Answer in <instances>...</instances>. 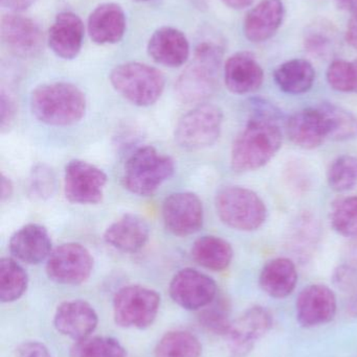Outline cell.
<instances>
[{
    "mask_svg": "<svg viewBox=\"0 0 357 357\" xmlns=\"http://www.w3.org/2000/svg\"><path fill=\"white\" fill-rule=\"evenodd\" d=\"M0 33L4 45L15 56L35 58L43 50L45 37L39 23L19 13H8L2 17Z\"/></svg>",
    "mask_w": 357,
    "mask_h": 357,
    "instance_id": "cell-10",
    "label": "cell"
},
{
    "mask_svg": "<svg viewBox=\"0 0 357 357\" xmlns=\"http://www.w3.org/2000/svg\"><path fill=\"white\" fill-rule=\"evenodd\" d=\"M326 137L335 142H348L357 138V116L343 107L333 102H322L316 107Z\"/></svg>",
    "mask_w": 357,
    "mask_h": 357,
    "instance_id": "cell-28",
    "label": "cell"
},
{
    "mask_svg": "<svg viewBox=\"0 0 357 357\" xmlns=\"http://www.w3.org/2000/svg\"><path fill=\"white\" fill-rule=\"evenodd\" d=\"M337 302L333 289L326 285L305 287L297 299V320L306 328L327 324L335 319Z\"/></svg>",
    "mask_w": 357,
    "mask_h": 357,
    "instance_id": "cell-15",
    "label": "cell"
},
{
    "mask_svg": "<svg viewBox=\"0 0 357 357\" xmlns=\"http://www.w3.org/2000/svg\"><path fill=\"white\" fill-rule=\"evenodd\" d=\"M280 119L251 115L234 142L231 165L236 173L257 171L268 165L282 146Z\"/></svg>",
    "mask_w": 357,
    "mask_h": 357,
    "instance_id": "cell-1",
    "label": "cell"
},
{
    "mask_svg": "<svg viewBox=\"0 0 357 357\" xmlns=\"http://www.w3.org/2000/svg\"><path fill=\"white\" fill-rule=\"evenodd\" d=\"M327 182L337 192L354 189L357 185V157L352 155L337 157L327 172Z\"/></svg>",
    "mask_w": 357,
    "mask_h": 357,
    "instance_id": "cell-34",
    "label": "cell"
},
{
    "mask_svg": "<svg viewBox=\"0 0 357 357\" xmlns=\"http://www.w3.org/2000/svg\"><path fill=\"white\" fill-rule=\"evenodd\" d=\"M224 114L217 106L201 104L178 121L175 140L186 150H203L213 146L221 133Z\"/></svg>",
    "mask_w": 357,
    "mask_h": 357,
    "instance_id": "cell-8",
    "label": "cell"
},
{
    "mask_svg": "<svg viewBox=\"0 0 357 357\" xmlns=\"http://www.w3.org/2000/svg\"><path fill=\"white\" fill-rule=\"evenodd\" d=\"M352 62H354V69H356V93H357V59H356V60L352 61Z\"/></svg>",
    "mask_w": 357,
    "mask_h": 357,
    "instance_id": "cell-48",
    "label": "cell"
},
{
    "mask_svg": "<svg viewBox=\"0 0 357 357\" xmlns=\"http://www.w3.org/2000/svg\"><path fill=\"white\" fill-rule=\"evenodd\" d=\"M31 110L41 123L65 127L83 119L86 98L83 92L73 84H43L31 92Z\"/></svg>",
    "mask_w": 357,
    "mask_h": 357,
    "instance_id": "cell-2",
    "label": "cell"
},
{
    "mask_svg": "<svg viewBox=\"0 0 357 357\" xmlns=\"http://www.w3.org/2000/svg\"><path fill=\"white\" fill-rule=\"evenodd\" d=\"M347 314H349L352 318H357V291L354 294L349 301H348Z\"/></svg>",
    "mask_w": 357,
    "mask_h": 357,
    "instance_id": "cell-46",
    "label": "cell"
},
{
    "mask_svg": "<svg viewBox=\"0 0 357 357\" xmlns=\"http://www.w3.org/2000/svg\"><path fill=\"white\" fill-rule=\"evenodd\" d=\"M84 33L85 27L83 21L77 14L73 12L60 13L48 29V46L59 58L73 60L81 52Z\"/></svg>",
    "mask_w": 357,
    "mask_h": 357,
    "instance_id": "cell-17",
    "label": "cell"
},
{
    "mask_svg": "<svg viewBox=\"0 0 357 357\" xmlns=\"http://www.w3.org/2000/svg\"><path fill=\"white\" fill-rule=\"evenodd\" d=\"M335 2L342 10L354 12L357 8V0H335Z\"/></svg>",
    "mask_w": 357,
    "mask_h": 357,
    "instance_id": "cell-45",
    "label": "cell"
},
{
    "mask_svg": "<svg viewBox=\"0 0 357 357\" xmlns=\"http://www.w3.org/2000/svg\"><path fill=\"white\" fill-rule=\"evenodd\" d=\"M174 161L161 154L153 146L138 149L126 161L124 185L138 195H153L166 181L173 176Z\"/></svg>",
    "mask_w": 357,
    "mask_h": 357,
    "instance_id": "cell-5",
    "label": "cell"
},
{
    "mask_svg": "<svg viewBox=\"0 0 357 357\" xmlns=\"http://www.w3.org/2000/svg\"><path fill=\"white\" fill-rule=\"evenodd\" d=\"M224 83L235 94L257 91L264 81V71L252 52H240L231 56L224 64Z\"/></svg>",
    "mask_w": 357,
    "mask_h": 357,
    "instance_id": "cell-19",
    "label": "cell"
},
{
    "mask_svg": "<svg viewBox=\"0 0 357 357\" xmlns=\"http://www.w3.org/2000/svg\"><path fill=\"white\" fill-rule=\"evenodd\" d=\"M286 133L291 142L303 150H314L327 139L318 108L303 109L291 115L286 121Z\"/></svg>",
    "mask_w": 357,
    "mask_h": 357,
    "instance_id": "cell-24",
    "label": "cell"
},
{
    "mask_svg": "<svg viewBox=\"0 0 357 357\" xmlns=\"http://www.w3.org/2000/svg\"><path fill=\"white\" fill-rule=\"evenodd\" d=\"M12 357H54L48 348L39 342H25L21 344Z\"/></svg>",
    "mask_w": 357,
    "mask_h": 357,
    "instance_id": "cell-40",
    "label": "cell"
},
{
    "mask_svg": "<svg viewBox=\"0 0 357 357\" xmlns=\"http://www.w3.org/2000/svg\"><path fill=\"white\" fill-rule=\"evenodd\" d=\"M345 39L351 47L357 50V8L352 12L346 29Z\"/></svg>",
    "mask_w": 357,
    "mask_h": 357,
    "instance_id": "cell-41",
    "label": "cell"
},
{
    "mask_svg": "<svg viewBox=\"0 0 357 357\" xmlns=\"http://www.w3.org/2000/svg\"><path fill=\"white\" fill-rule=\"evenodd\" d=\"M13 193V184L10 182V178L1 177V199L6 201V199H10V195Z\"/></svg>",
    "mask_w": 357,
    "mask_h": 357,
    "instance_id": "cell-44",
    "label": "cell"
},
{
    "mask_svg": "<svg viewBox=\"0 0 357 357\" xmlns=\"http://www.w3.org/2000/svg\"><path fill=\"white\" fill-rule=\"evenodd\" d=\"M110 83L115 91L138 107L155 104L165 89L163 73L148 64L128 62L115 67L110 73Z\"/></svg>",
    "mask_w": 357,
    "mask_h": 357,
    "instance_id": "cell-4",
    "label": "cell"
},
{
    "mask_svg": "<svg viewBox=\"0 0 357 357\" xmlns=\"http://www.w3.org/2000/svg\"><path fill=\"white\" fill-rule=\"evenodd\" d=\"M221 1L228 8H234V10H243V8L251 6L255 0H221Z\"/></svg>",
    "mask_w": 357,
    "mask_h": 357,
    "instance_id": "cell-43",
    "label": "cell"
},
{
    "mask_svg": "<svg viewBox=\"0 0 357 357\" xmlns=\"http://www.w3.org/2000/svg\"><path fill=\"white\" fill-rule=\"evenodd\" d=\"M275 82L285 93L303 94L309 91L316 79V70L309 61L293 59L275 70Z\"/></svg>",
    "mask_w": 357,
    "mask_h": 357,
    "instance_id": "cell-26",
    "label": "cell"
},
{
    "mask_svg": "<svg viewBox=\"0 0 357 357\" xmlns=\"http://www.w3.org/2000/svg\"><path fill=\"white\" fill-rule=\"evenodd\" d=\"M126 27L125 12L115 2L100 4L88 17V35L92 41L99 45L119 43L125 36Z\"/></svg>",
    "mask_w": 357,
    "mask_h": 357,
    "instance_id": "cell-20",
    "label": "cell"
},
{
    "mask_svg": "<svg viewBox=\"0 0 357 357\" xmlns=\"http://www.w3.org/2000/svg\"><path fill=\"white\" fill-rule=\"evenodd\" d=\"M298 282L295 262L286 257L270 260L260 273L259 284L262 291L276 299L289 297Z\"/></svg>",
    "mask_w": 357,
    "mask_h": 357,
    "instance_id": "cell-25",
    "label": "cell"
},
{
    "mask_svg": "<svg viewBox=\"0 0 357 357\" xmlns=\"http://www.w3.org/2000/svg\"><path fill=\"white\" fill-rule=\"evenodd\" d=\"M272 326L270 312L262 306L245 310L226 335L230 357H247Z\"/></svg>",
    "mask_w": 357,
    "mask_h": 357,
    "instance_id": "cell-12",
    "label": "cell"
},
{
    "mask_svg": "<svg viewBox=\"0 0 357 357\" xmlns=\"http://www.w3.org/2000/svg\"><path fill=\"white\" fill-rule=\"evenodd\" d=\"M134 1H138V2H147V1H150V0H134Z\"/></svg>",
    "mask_w": 357,
    "mask_h": 357,
    "instance_id": "cell-49",
    "label": "cell"
},
{
    "mask_svg": "<svg viewBox=\"0 0 357 357\" xmlns=\"http://www.w3.org/2000/svg\"><path fill=\"white\" fill-rule=\"evenodd\" d=\"M170 296L180 307L198 310L207 307L217 296L215 281L193 268L180 271L170 283Z\"/></svg>",
    "mask_w": 357,
    "mask_h": 357,
    "instance_id": "cell-13",
    "label": "cell"
},
{
    "mask_svg": "<svg viewBox=\"0 0 357 357\" xmlns=\"http://www.w3.org/2000/svg\"><path fill=\"white\" fill-rule=\"evenodd\" d=\"M216 210L226 226L243 232L257 230L268 218L263 199L255 191L240 186L222 189L216 197Z\"/></svg>",
    "mask_w": 357,
    "mask_h": 357,
    "instance_id": "cell-6",
    "label": "cell"
},
{
    "mask_svg": "<svg viewBox=\"0 0 357 357\" xmlns=\"http://www.w3.org/2000/svg\"><path fill=\"white\" fill-rule=\"evenodd\" d=\"M193 259L203 268L221 272L228 268L234 256L230 243L217 236L201 237L192 248Z\"/></svg>",
    "mask_w": 357,
    "mask_h": 357,
    "instance_id": "cell-27",
    "label": "cell"
},
{
    "mask_svg": "<svg viewBox=\"0 0 357 357\" xmlns=\"http://www.w3.org/2000/svg\"><path fill=\"white\" fill-rule=\"evenodd\" d=\"M147 52L154 62L166 67L182 66L190 56L186 35L172 26L159 27L149 39Z\"/></svg>",
    "mask_w": 357,
    "mask_h": 357,
    "instance_id": "cell-18",
    "label": "cell"
},
{
    "mask_svg": "<svg viewBox=\"0 0 357 357\" xmlns=\"http://www.w3.org/2000/svg\"><path fill=\"white\" fill-rule=\"evenodd\" d=\"M327 82L335 91L343 93H356V75L354 62L333 60L327 69Z\"/></svg>",
    "mask_w": 357,
    "mask_h": 357,
    "instance_id": "cell-35",
    "label": "cell"
},
{
    "mask_svg": "<svg viewBox=\"0 0 357 357\" xmlns=\"http://www.w3.org/2000/svg\"><path fill=\"white\" fill-rule=\"evenodd\" d=\"M224 58V47L215 41H203L195 50L194 58L178 77L175 91L187 104H197L215 92Z\"/></svg>",
    "mask_w": 357,
    "mask_h": 357,
    "instance_id": "cell-3",
    "label": "cell"
},
{
    "mask_svg": "<svg viewBox=\"0 0 357 357\" xmlns=\"http://www.w3.org/2000/svg\"><path fill=\"white\" fill-rule=\"evenodd\" d=\"M213 302L201 312L199 321L207 331L215 335L226 337L233 322L228 318V312L226 306L222 303L213 305Z\"/></svg>",
    "mask_w": 357,
    "mask_h": 357,
    "instance_id": "cell-37",
    "label": "cell"
},
{
    "mask_svg": "<svg viewBox=\"0 0 357 357\" xmlns=\"http://www.w3.org/2000/svg\"><path fill=\"white\" fill-rule=\"evenodd\" d=\"M330 224L345 237H357V195L340 197L330 209Z\"/></svg>",
    "mask_w": 357,
    "mask_h": 357,
    "instance_id": "cell-32",
    "label": "cell"
},
{
    "mask_svg": "<svg viewBox=\"0 0 357 357\" xmlns=\"http://www.w3.org/2000/svg\"><path fill=\"white\" fill-rule=\"evenodd\" d=\"M29 277L24 268L13 258L0 260V301L12 303L27 291Z\"/></svg>",
    "mask_w": 357,
    "mask_h": 357,
    "instance_id": "cell-29",
    "label": "cell"
},
{
    "mask_svg": "<svg viewBox=\"0 0 357 357\" xmlns=\"http://www.w3.org/2000/svg\"><path fill=\"white\" fill-rule=\"evenodd\" d=\"M337 45L335 31L330 23L321 21L310 25L304 35V47L316 58H328Z\"/></svg>",
    "mask_w": 357,
    "mask_h": 357,
    "instance_id": "cell-31",
    "label": "cell"
},
{
    "mask_svg": "<svg viewBox=\"0 0 357 357\" xmlns=\"http://www.w3.org/2000/svg\"><path fill=\"white\" fill-rule=\"evenodd\" d=\"M56 190V176L54 171L45 165L34 167L29 176V197L35 201L50 199Z\"/></svg>",
    "mask_w": 357,
    "mask_h": 357,
    "instance_id": "cell-36",
    "label": "cell"
},
{
    "mask_svg": "<svg viewBox=\"0 0 357 357\" xmlns=\"http://www.w3.org/2000/svg\"><path fill=\"white\" fill-rule=\"evenodd\" d=\"M284 15L282 0H261L245 16L243 22L245 38L253 43L268 41L280 29Z\"/></svg>",
    "mask_w": 357,
    "mask_h": 357,
    "instance_id": "cell-21",
    "label": "cell"
},
{
    "mask_svg": "<svg viewBox=\"0 0 357 357\" xmlns=\"http://www.w3.org/2000/svg\"><path fill=\"white\" fill-rule=\"evenodd\" d=\"M106 183V174L86 161L71 160L65 167L64 193L71 203H100Z\"/></svg>",
    "mask_w": 357,
    "mask_h": 357,
    "instance_id": "cell-11",
    "label": "cell"
},
{
    "mask_svg": "<svg viewBox=\"0 0 357 357\" xmlns=\"http://www.w3.org/2000/svg\"><path fill=\"white\" fill-rule=\"evenodd\" d=\"M191 1H192V3L194 4L196 8H207V0H191Z\"/></svg>",
    "mask_w": 357,
    "mask_h": 357,
    "instance_id": "cell-47",
    "label": "cell"
},
{
    "mask_svg": "<svg viewBox=\"0 0 357 357\" xmlns=\"http://www.w3.org/2000/svg\"><path fill=\"white\" fill-rule=\"evenodd\" d=\"M37 2V0H1V6L10 13H21L27 10Z\"/></svg>",
    "mask_w": 357,
    "mask_h": 357,
    "instance_id": "cell-42",
    "label": "cell"
},
{
    "mask_svg": "<svg viewBox=\"0 0 357 357\" xmlns=\"http://www.w3.org/2000/svg\"><path fill=\"white\" fill-rule=\"evenodd\" d=\"M94 268V258L80 243L59 245L48 258L46 274L54 282L63 285H79L85 282Z\"/></svg>",
    "mask_w": 357,
    "mask_h": 357,
    "instance_id": "cell-9",
    "label": "cell"
},
{
    "mask_svg": "<svg viewBox=\"0 0 357 357\" xmlns=\"http://www.w3.org/2000/svg\"><path fill=\"white\" fill-rule=\"evenodd\" d=\"M161 306L157 291L140 285H128L113 298V318L122 328L146 329L154 323Z\"/></svg>",
    "mask_w": 357,
    "mask_h": 357,
    "instance_id": "cell-7",
    "label": "cell"
},
{
    "mask_svg": "<svg viewBox=\"0 0 357 357\" xmlns=\"http://www.w3.org/2000/svg\"><path fill=\"white\" fill-rule=\"evenodd\" d=\"M333 284L346 291H357V270L351 266L343 264L337 266L333 275Z\"/></svg>",
    "mask_w": 357,
    "mask_h": 357,
    "instance_id": "cell-38",
    "label": "cell"
},
{
    "mask_svg": "<svg viewBox=\"0 0 357 357\" xmlns=\"http://www.w3.org/2000/svg\"><path fill=\"white\" fill-rule=\"evenodd\" d=\"M150 228L144 218L127 213L110 225L104 233V241L124 253H136L146 245Z\"/></svg>",
    "mask_w": 357,
    "mask_h": 357,
    "instance_id": "cell-23",
    "label": "cell"
},
{
    "mask_svg": "<svg viewBox=\"0 0 357 357\" xmlns=\"http://www.w3.org/2000/svg\"><path fill=\"white\" fill-rule=\"evenodd\" d=\"M201 342L187 331H175L166 333L155 346L154 357H201Z\"/></svg>",
    "mask_w": 357,
    "mask_h": 357,
    "instance_id": "cell-30",
    "label": "cell"
},
{
    "mask_svg": "<svg viewBox=\"0 0 357 357\" xmlns=\"http://www.w3.org/2000/svg\"><path fill=\"white\" fill-rule=\"evenodd\" d=\"M163 218L166 228L174 235L194 234L203 227V203L195 193H173L163 202Z\"/></svg>",
    "mask_w": 357,
    "mask_h": 357,
    "instance_id": "cell-14",
    "label": "cell"
},
{
    "mask_svg": "<svg viewBox=\"0 0 357 357\" xmlns=\"http://www.w3.org/2000/svg\"><path fill=\"white\" fill-rule=\"evenodd\" d=\"M99 324L94 308L87 302L73 300L61 303L54 316V326L61 335L78 342L89 337Z\"/></svg>",
    "mask_w": 357,
    "mask_h": 357,
    "instance_id": "cell-16",
    "label": "cell"
},
{
    "mask_svg": "<svg viewBox=\"0 0 357 357\" xmlns=\"http://www.w3.org/2000/svg\"><path fill=\"white\" fill-rule=\"evenodd\" d=\"M0 111H1L0 127L4 132L12 127L17 112L14 100L4 91H2L0 96Z\"/></svg>",
    "mask_w": 357,
    "mask_h": 357,
    "instance_id": "cell-39",
    "label": "cell"
},
{
    "mask_svg": "<svg viewBox=\"0 0 357 357\" xmlns=\"http://www.w3.org/2000/svg\"><path fill=\"white\" fill-rule=\"evenodd\" d=\"M10 252L15 259L38 264L52 254V239L41 225L29 224L19 229L10 241Z\"/></svg>",
    "mask_w": 357,
    "mask_h": 357,
    "instance_id": "cell-22",
    "label": "cell"
},
{
    "mask_svg": "<svg viewBox=\"0 0 357 357\" xmlns=\"http://www.w3.org/2000/svg\"><path fill=\"white\" fill-rule=\"evenodd\" d=\"M71 357H126L125 348L117 340L107 337H89L75 342Z\"/></svg>",
    "mask_w": 357,
    "mask_h": 357,
    "instance_id": "cell-33",
    "label": "cell"
}]
</instances>
